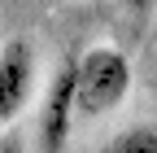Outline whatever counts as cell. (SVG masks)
I'll return each instance as SVG.
<instances>
[{"instance_id": "cell-1", "label": "cell", "mask_w": 157, "mask_h": 153, "mask_svg": "<svg viewBox=\"0 0 157 153\" xmlns=\"http://www.w3.org/2000/svg\"><path fill=\"white\" fill-rule=\"evenodd\" d=\"M131 92V61L113 44H92L74 57V101L78 118H105Z\"/></svg>"}, {"instance_id": "cell-2", "label": "cell", "mask_w": 157, "mask_h": 153, "mask_svg": "<svg viewBox=\"0 0 157 153\" xmlns=\"http://www.w3.org/2000/svg\"><path fill=\"white\" fill-rule=\"evenodd\" d=\"M35 79H39V61H35L31 40L26 35L0 40V131L31 105Z\"/></svg>"}, {"instance_id": "cell-3", "label": "cell", "mask_w": 157, "mask_h": 153, "mask_svg": "<svg viewBox=\"0 0 157 153\" xmlns=\"http://www.w3.org/2000/svg\"><path fill=\"white\" fill-rule=\"evenodd\" d=\"M78 118V101H74V57H66L57 66L52 83L44 88L39 101V118H35V136H39V153H61L70 144V127Z\"/></svg>"}, {"instance_id": "cell-4", "label": "cell", "mask_w": 157, "mask_h": 153, "mask_svg": "<svg viewBox=\"0 0 157 153\" xmlns=\"http://www.w3.org/2000/svg\"><path fill=\"white\" fill-rule=\"evenodd\" d=\"M96 153H157V127H153V123L122 127L118 136H109Z\"/></svg>"}, {"instance_id": "cell-5", "label": "cell", "mask_w": 157, "mask_h": 153, "mask_svg": "<svg viewBox=\"0 0 157 153\" xmlns=\"http://www.w3.org/2000/svg\"><path fill=\"white\" fill-rule=\"evenodd\" d=\"M122 9L135 18V22H144V18H153V9H157V0H122Z\"/></svg>"}, {"instance_id": "cell-6", "label": "cell", "mask_w": 157, "mask_h": 153, "mask_svg": "<svg viewBox=\"0 0 157 153\" xmlns=\"http://www.w3.org/2000/svg\"><path fill=\"white\" fill-rule=\"evenodd\" d=\"M0 153H26L22 136H13V131H0Z\"/></svg>"}]
</instances>
